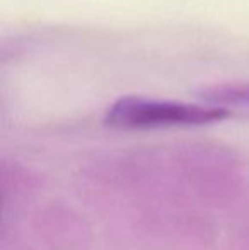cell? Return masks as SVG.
Listing matches in <instances>:
<instances>
[{
	"label": "cell",
	"instance_id": "obj_1",
	"mask_svg": "<svg viewBox=\"0 0 249 250\" xmlns=\"http://www.w3.org/2000/svg\"><path fill=\"white\" fill-rule=\"evenodd\" d=\"M229 111L169 101H149L125 97L114 102L106 114V123L121 129H147L160 126H196L222 121Z\"/></svg>",
	"mask_w": 249,
	"mask_h": 250
},
{
	"label": "cell",
	"instance_id": "obj_2",
	"mask_svg": "<svg viewBox=\"0 0 249 250\" xmlns=\"http://www.w3.org/2000/svg\"><path fill=\"white\" fill-rule=\"evenodd\" d=\"M202 96H203V99H206L210 102L249 105V83H241V85L212 87V89L203 90Z\"/></svg>",
	"mask_w": 249,
	"mask_h": 250
}]
</instances>
